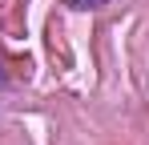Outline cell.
Masks as SVG:
<instances>
[{"mask_svg":"<svg viewBox=\"0 0 149 145\" xmlns=\"http://www.w3.org/2000/svg\"><path fill=\"white\" fill-rule=\"evenodd\" d=\"M69 8H77V12H89V8H105L109 0H65Z\"/></svg>","mask_w":149,"mask_h":145,"instance_id":"6da1fadb","label":"cell"},{"mask_svg":"<svg viewBox=\"0 0 149 145\" xmlns=\"http://www.w3.org/2000/svg\"><path fill=\"white\" fill-rule=\"evenodd\" d=\"M0 85H8V77H4V69H0Z\"/></svg>","mask_w":149,"mask_h":145,"instance_id":"7a4b0ae2","label":"cell"}]
</instances>
